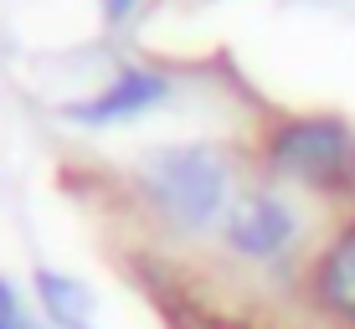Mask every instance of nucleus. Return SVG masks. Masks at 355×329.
I'll use <instances>...</instances> for the list:
<instances>
[{
    "instance_id": "obj_1",
    "label": "nucleus",
    "mask_w": 355,
    "mask_h": 329,
    "mask_svg": "<svg viewBox=\"0 0 355 329\" xmlns=\"http://www.w3.org/2000/svg\"><path fill=\"white\" fill-rule=\"evenodd\" d=\"M144 186L160 211H170L180 226H206L227 201V160L206 144L155 154L144 170Z\"/></svg>"
},
{
    "instance_id": "obj_2",
    "label": "nucleus",
    "mask_w": 355,
    "mask_h": 329,
    "mask_svg": "<svg viewBox=\"0 0 355 329\" xmlns=\"http://www.w3.org/2000/svg\"><path fill=\"white\" fill-rule=\"evenodd\" d=\"M273 170L309 186H350L355 180V134L340 118H299L273 139Z\"/></svg>"
},
{
    "instance_id": "obj_3",
    "label": "nucleus",
    "mask_w": 355,
    "mask_h": 329,
    "mask_svg": "<svg viewBox=\"0 0 355 329\" xmlns=\"http://www.w3.org/2000/svg\"><path fill=\"white\" fill-rule=\"evenodd\" d=\"M227 237H232V247L252 252V258H273L293 237V216H288V206L273 201V196H242L232 206Z\"/></svg>"
},
{
    "instance_id": "obj_4",
    "label": "nucleus",
    "mask_w": 355,
    "mask_h": 329,
    "mask_svg": "<svg viewBox=\"0 0 355 329\" xmlns=\"http://www.w3.org/2000/svg\"><path fill=\"white\" fill-rule=\"evenodd\" d=\"M170 93L165 78H155V72H124L119 82H108V93H98L88 103H72L67 114L83 118V124H108V118H124V114H139V108L160 103Z\"/></svg>"
},
{
    "instance_id": "obj_5",
    "label": "nucleus",
    "mask_w": 355,
    "mask_h": 329,
    "mask_svg": "<svg viewBox=\"0 0 355 329\" xmlns=\"http://www.w3.org/2000/svg\"><path fill=\"white\" fill-rule=\"evenodd\" d=\"M320 294H324V303L335 314L355 319V226L329 247V258L320 267Z\"/></svg>"
},
{
    "instance_id": "obj_6",
    "label": "nucleus",
    "mask_w": 355,
    "mask_h": 329,
    "mask_svg": "<svg viewBox=\"0 0 355 329\" xmlns=\"http://www.w3.org/2000/svg\"><path fill=\"white\" fill-rule=\"evenodd\" d=\"M36 288H42V303H46V314H52L57 324L88 329V294H83L72 278H62V273H36Z\"/></svg>"
},
{
    "instance_id": "obj_7",
    "label": "nucleus",
    "mask_w": 355,
    "mask_h": 329,
    "mask_svg": "<svg viewBox=\"0 0 355 329\" xmlns=\"http://www.w3.org/2000/svg\"><path fill=\"white\" fill-rule=\"evenodd\" d=\"M0 329H31V324L16 314V299H10V288H6V283H0Z\"/></svg>"
},
{
    "instance_id": "obj_8",
    "label": "nucleus",
    "mask_w": 355,
    "mask_h": 329,
    "mask_svg": "<svg viewBox=\"0 0 355 329\" xmlns=\"http://www.w3.org/2000/svg\"><path fill=\"white\" fill-rule=\"evenodd\" d=\"M129 10H134V0H103V16L114 21V26H119V21L129 16Z\"/></svg>"
}]
</instances>
